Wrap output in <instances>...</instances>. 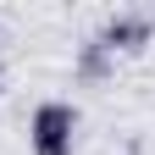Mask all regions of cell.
<instances>
[{
    "label": "cell",
    "instance_id": "obj_1",
    "mask_svg": "<svg viewBox=\"0 0 155 155\" xmlns=\"http://www.w3.org/2000/svg\"><path fill=\"white\" fill-rule=\"evenodd\" d=\"M72 139H78V105L67 100H45L28 122V150L33 155H72Z\"/></svg>",
    "mask_w": 155,
    "mask_h": 155
},
{
    "label": "cell",
    "instance_id": "obj_4",
    "mask_svg": "<svg viewBox=\"0 0 155 155\" xmlns=\"http://www.w3.org/2000/svg\"><path fill=\"white\" fill-rule=\"evenodd\" d=\"M133 155H139V150H133Z\"/></svg>",
    "mask_w": 155,
    "mask_h": 155
},
{
    "label": "cell",
    "instance_id": "obj_2",
    "mask_svg": "<svg viewBox=\"0 0 155 155\" xmlns=\"http://www.w3.org/2000/svg\"><path fill=\"white\" fill-rule=\"evenodd\" d=\"M94 39H100L111 55H116V50H122V55H139V50H150L155 22H150V17H133V11H122V17H111V22L94 33Z\"/></svg>",
    "mask_w": 155,
    "mask_h": 155
},
{
    "label": "cell",
    "instance_id": "obj_3",
    "mask_svg": "<svg viewBox=\"0 0 155 155\" xmlns=\"http://www.w3.org/2000/svg\"><path fill=\"white\" fill-rule=\"evenodd\" d=\"M78 78H83V83H100V78H111V50L100 45V39L78 45Z\"/></svg>",
    "mask_w": 155,
    "mask_h": 155
}]
</instances>
